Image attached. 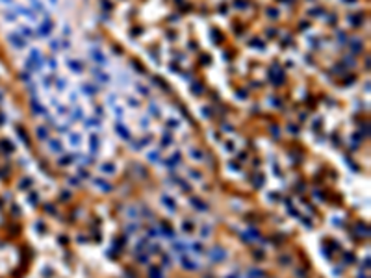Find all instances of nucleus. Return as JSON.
Segmentation results:
<instances>
[{
    "instance_id": "f257e3e1",
    "label": "nucleus",
    "mask_w": 371,
    "mask_h": 278,
    "mask_svg": "<svg viewBox=\"0 0 371 278\" xmlns=\"http://www.w3.org/2000/svg\"><path fill=\"white\" fill-rule=\"evenodd\" d=\"M210 258H212L213 261H223L227 258V250L223 247H219V245H215L212 250H210Z\"/></svg>"
},
{
    "instance_id": "f03ea898",
    "label": "nucleus",
    "mask_w": 371,
    "mask_h": 278,
    "mask_svg": "<svg viewBox=\"0 0 371 278\" xmlns=\"http://www.w3.org/2000/svg\"><path fill=\"white\" fill-rule=\"evenodd\" d=\"M9 43L13 45V46H17V48H24V39H23V35H17V33H9Z\"/></svg>"
},
{
    "instance_id": "7ed1b4c3",
    "label": "nucleus",
    "mask_w": 371,
    "mask_h": 278,
    "mask_svg": "<svg viewBox=\"0 0 371 278\" xmlns=\"http://www.w3.org/2000/svg\"><path fill=\"white\" fill-rule=\"evenodd\" d=\"M162 204L167 208V210H171V211L176 210V202H174L171 197H162Z\"/></svg>"
},
{
    "instance_id": "20e7f679",
    "label": "nucleus",
    "mask_w": 371,
    "mask_h": 278,
    "mask_svg": "<svg viewBox=\"0 0 371 278\" xmlns=\"http://www.w3.org/2000/svg\"><path fill=\"white\" fill-rule=\"evenodd\" d=\"M187 247H189V248L193 250L195 254H200L202 250H204V247H202V243H200V241H193V243H189Z\"/></svg>"
},
{
    "instance_id": "39448f33",
    "label": "nucleus",
    "mask_w": 371,
    "mask_h": 278,
    "mask_svg": "<svg viewBox=\"0 0 371 278\" xmlns=\"http://www.w3.org/2000/svg\"><path fill=\"white\" fill-rule=\"evenodd\" d=\"M95 185H99L100 189H102V191H106V193H108V191H111V185L106 182V180H100V178H99V180H95Z\"/></svg>"
},
{
    "instance_id": "423d86ee",
    "label": "nucleus",
    "mask_w": 371,
    "mask_h": 278,
    "mask_svg": "<svg viewBox=\"0 0 371 278\" xmlns=\"http://www.w3.org/2000/svg\"><path fill=\"white\" fill-rule=\"evenodd\" d=\"M187 248V245L184 241H178V239H174L173 241V250H176V252H182V250H186Z\"/></svg>"
},
{
    "instance_id": "0eeeda50",
    "label": "nucleus",
    "mask_w": 371,
    "mask_h": 278,
    "mask_svg": "<svg viewBox=\"0 0 371 278\" xmlns=\"http://www.w3.org/2000/svg\"><path fill=\"white\" fill-rule=\"evenodd\" d=\"M182 265H184L186 269H195L197 265H195V263L189 260V256H182Z\"/></svg>"
},
{
    "instance_id": "6e6552de",
    "label": "nucleus",
    "mask_w": 371,
    "mask_h": 278,
    "mask_svg": "<svg viewBox=\"0 0 371 278\" xmlns=\"http://www.w3.org/2000/svg\"><path fill=\"white\" fill-rule=\"evenodd\" d=\"M89 147H91V152H95L97 148H99V137H97V135H91L89 137Z\"/></svg>"
},
{
    "instance_id": "1a4fd4ad",
    "label": "nucleus",
    "mask_w": 371,
    "mask_h": 278,
    "mask_svg": "<svg viewBox=\"0 0 371 278\" xmlns=\"http://www.w3.org/2000/svg\"><path fill=\"white\" fill-rule=\"evenodd\" d=\"M182 232L191 234V232H193V222H191V221H184V222H182Z\"/></svg>"
},
{
    "instance_id": "9d476101",
    "label": "nucleus",
    "mask_w": 371,
    "mask_h": 278,
    "mask_svg": "<svg viewBox=\"0 0 371 278\" xmlns=\"http://www.w3.org/2000/svg\"><path fill=\"white\" fill-rule=\"evenodd\" d=\"M100 171L106 172V174H110V172L113 174V172H115V167L111 165V163H104V165H100Z\"/></svg>"
},
{
    "instance_id": "9b49d317",
    "label": "nucleus",
    "mask_w": 371,
    "mask_h": 278,
    "mask_svg": "<svg viewBox=\"0 0 371 278\" xmlns=\"http://www.w3.org/2000/svg\"><path fill=\"white\" fill-rule=\"evenodd\" d=\"M191 204L197 208V210H202V211H206L208 210V206L204 204V202H200V200H197V198H191Z\"/></svg>"
},
{
    "instance_id": "f8f14e48",
    "label": "nucleus",
    "mask_w": 371,
    "mask_h": 278,
    "mask_svg": "<svg viewBox=\"0 0 371 278\" xmlns=\"http://www.w3.org/2000/svg\"><path fill=\"white\" fill-rule=\"evenodd\" d=\"M149 278H163V274H162V271H160L158 267H152L150 273H149Z\"/></svg>"
},
{
    "instance_id": "ddd939ff",
    "label": "nucleus",
    "mask_w": 371,
    "mask_h": 278,
    "mask_svg": "<svg viewBox=\"0 0 371 278\" xmlns=\"http://www.w3.org/2000/svg\"><path fill=\"white\" fill-rule=\"evenodd\" d=\"M249 278H264V271L250 269V271H249Z\"/></svg>"
},
{
    "instance_id": "4468645a",
    "label": "nucleus",
    "mask_w": 371,
    "mask_h": 278,
    "mask_svg": "<svg viewBox=\"0 0 371 278\" xmlns=\"http://www.w3.org/2000/svg\"><path fill=\"white\" fill-rule=\"evenodd\" d=\"M36 135L41 139V141H45L46 139V128H43V126H39L37 130H36Z\"/></svg>"
},
{
    "instance_id": "2eb2a0df",
    "label": "nucleus",
    "mask_w": 371,
    "mask_h": 278,
    "mask_svg": "<svg viewBox=\"0 0 371 278\" xmlns=\"http://www.w3.org/2000/svg\"><path fill=\"white\" fill-rule=\"evenodd\" d=\"M69 143H71V147H78V145L82 143V141H80V135H78V134H73L71 139H69Z\"/></svg>"
},
{
    "instance_id": "dca6fc26",
    "label": "nucleus",
    "mask_w": 371,
    "mask_h": 278,
    "mask_svg": "<svg viewBox=\"0 0 371 278\" xmlns=\"http://www.w3.org/2000/svg\"><path fill=\"white\" fill-rule=\"evenodd\" d=\"M210 234H212V228H210L208 224L200 228V235H202V237H210Z\"/></svg>"
},
{
    "instance_id": "f3484780",
    "label": "nucleus",
    "mask_w": 371,
    "mask_h": 278,
    "mask_svg": "<svg viewBox=\"0 0 371 278\" xmlns=\"http://www.w3.org/2000/svg\"><path fill=\"white\" fill-rule=\"evenodd\" d=\"M50 150H54V152H61V143H60V141H50Z\"/></svg>"
},
{
    "instance_id": "a211bd4d",
    "label": "nucleus",
    "mask_w": 371,
    "mask_h": 278,
    "mask_svg": "<svg viewBox=\"0 0 371 278\" xmlns=\"http://www.w3.org/2000/svg\"><path fill=\"white\" fill-rule=\"evenodd\" d=\"M191 159H195V161L202 159V152H199V150H191Z\"/></svg>"
},
{
    "instance_id": "6ab92c4d",
    "label": "nucleus",
    "mask_w": 371,
    "mask_h": 278,
    "mask_svg": "<svg viewBox=\"0 0 371 278\" xmlns=\"http://www.w3.org/2000/svg\"><path fill=\"white\" fill-rule=\"evenodd\" d=\"M149 159H150V161H158V159H160V152H158V150H156V152H150V154H149Z\"/></svg>"
},
{
    "instance_id": "aec40b11",
    "label": "nucleus",
    "mask_w": 371,
    "mask_h": 278,
    "mask_svg": "<svg viewBox=\"0 0 371 278\" xmlns=\"http://www.w3.org/2000/svg\"><path fill=\"white\" fill-rule=\"evenodd\" d=\"M137 261L139 263H147V261H149V256H147V254H137Z\"/></svg>"
},
{
    "instance_id": "412c9836",
    "label": "nucleus",
    "mask_w": 371,
    "mask_h": 278,
    "mask_svg": "<svg viewBox=\"0 0 371 278\" xmlns=\"http://www.w3.org/2000/svg\"><path fill=\"white\" fill-rule=\"evenodd\" d=\"M71 69H73V71H82V67H80L78 61H71Z\"/></svg>"
},
{
    "instance_id": "4be33fe9",
    "label": "nucleus",
    "mask_w": 371,
    "mask_h": 278,
    "mask_svg": "<svg viewBox=\"0 0 371 278\" xmlns=\"http://www.w3.org/2000/svg\"><path fill=\"white\" fill-rule=\"evenodd\" d=\"M20 33H24L26 37H32V30L30 28H20Z\"/></svg>"
},
{
    "instance_id": "5701e85b",
    "label": "nucleus",
    "mask_w": 371,
    "mask_h": 278,
    "mask_svg": "<svg viewBox=\"0 0 371 278\" xmlns=\"http://www.w3.org/2000/svg\"><path fill=\"white\" fill-rule=\"evenodd\" d=\"M28 187H30V180H23V182H20V189H28Z\"/></svg>"
},
{
    "instance_id": "b1692460",
    "label": "nucleus",
    "mask_w": 371,
    "mask_h": 278,
    "mask_svg": "<svg viewBox=\"0 0 371 278\" xmlns=\"http://www.w3.org/2000/svg\"><path fill=\"white\" fill-rule=\"evenodd\" d=\"M78 176H82V178H87L89 174H87V171H82V169H80V171H78Z\"/></svg>"
},
{
    "instance_id": "393cba45",
    "label": "nucleus",
    "mask_w": 371,
    "mask_h": 278,
    "mask_svg": "<svg viewBox=\"0 0 371 278\" xmlns=\"http://www.w3.org/2000/svg\"><path fill=\"white\" fill-rule=\"evenodd\" d=\"M32 202H39V195H36V193H32Z\"/></svg>"
},
{
    "instance_id": "a878e982",
    "label": "nucleus",
    "mask_w": 371,
    "mask_h": 278,
    "mask_svg": "<svg viewBox=\"0 0 371 278\" xmlns=\"http://www.w3.org/2000/svg\"><path fill=\"white\" fill-rule=\"evenodd\" d=\"M254 256H256V260H264V252H258V250H256Z\"/></svg>"
},
{
    "instance_id": "bb28decb",
    "label": "nucleus",
    "mask_w": 371,
    "mask_h": 278,
    "mask_svg": "<svg viewBox=\"0 0 371 278\" xmlns=\"http://www.w3.org/2000/svg\"><path fill=\"white\" fill-rule=\"evenodd\" d=\"M136 230H137L136 224H128V232H136Z\"/></svg>"
},
{
    "instance_id": "cd10ccee",
    "label": "nucleus",
    "mask_w": 371,
    "mask_h": 278,
    "mask_svg": "<svg viewBox=\"0 0 371 278\" xmlns=\"http://www.w3.org/2000/svg\"><path fill=\"white\" fill-rule=\"evenodd\" d=\"M169 143H173V141H169V135H165L163 137V145H169Z\"/></svg>"
},
{
    "instance_id": "c85d7f7f",
    "label": "nucleus",
    "mask_w": 371,
    "mask_h": 278,
    "mask_svg": "<svg viewBox=\"0 0 371 278\" xmlns=\"http://www.w3.org/2000/svg\"><path fill=\"white\" fill-rule=\"evenodd\" d=\"M69 198V193H61V200H67Z\"/></svg>"
},
{
    "instance_id": "c756f323",
    "label": "nucleus",
    "mask_w": 371,
    "mask_h": 278,
    "mask_svg": "<svg viewBox=\"0 0 371 278\" xmlns=\"http://www.w3.org/2000/svg\"><path fill=\"white\" fill-rule=\"evenodd\" d=\"M227 278H240V273H234L232 276H227Z\"/></svg>"
},
{
    "instance_id": "7c9ffc66",
    "label": "nucleus",
    "mask_w": 371,
    "mask_h": 278,
    "mask_svg": "<svg viewBox=\"0 0 371 278\" xmlns=\"http://www.w3.org/2000/svg\"><path fill=\"white\" fill-rule=\"evenodd\" d=\"M50 2H54V4H56V0H50Z\"/></svg>"
}]
</instances>
